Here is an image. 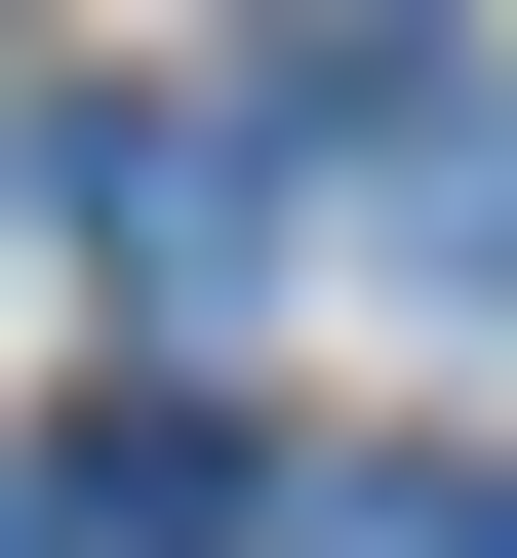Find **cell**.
Listing matches in <instances>:
<instances>
[{
  "instance_id": "3",
  "label": "cell",
  "mask_w": 517,
  "mask_h": 558,
  "mask_svg": "<svg viewBox=\"0 0 517 558\" xmlns=\"http://www.w3.org/2000/svg\"><path fill=\"white\" fill-rule=\"evenodd\" d=\"M0 558H81V439H0Z\"/></svg>"
},
{
  "instance_id": "2",
  "label": "cell",
  "mask_w": 517,
  "mask_h": 558,
  "mask_svg": "<svg viewBox=\"0 0 517 558\" xmlns=\"http://www.w3.org/2000/svg\"><path fill=\"white\" fill-rule=\"evenodd\" d=\"M438 279H478V319H517V120H478V160H438Z\"/></svg>"
},
{
  "instance_id": "4",
  "label": "cell",
  "mask_w": 517,
  "mask_h": 558,
  "mask_svg": "<svg viewBox=\"0 0 517 558\" xmlns=\"http://www.w3.org/2000/svg\"><path fill=\"white\" fill-rule=\"evenodd\" d=\"M398 558H517V478H398Z\"/></svg>"
},
{
  "instance_id": "1",
  "label": "cell",
  "mask_w": 517,
  "mask_h": 558,
  "mask_svg": "<svg viewBox=\"0 0 517 558\" xmlns=\"http://www.w3.org/2000/svg\"><path fill=\"white\" fill-rule=\"evenodd\" d=\"M81 240H120V279H160V319H199V279L279 240V160H239V120H120V160H81Z\"/></svg>"
}]
</instances>
